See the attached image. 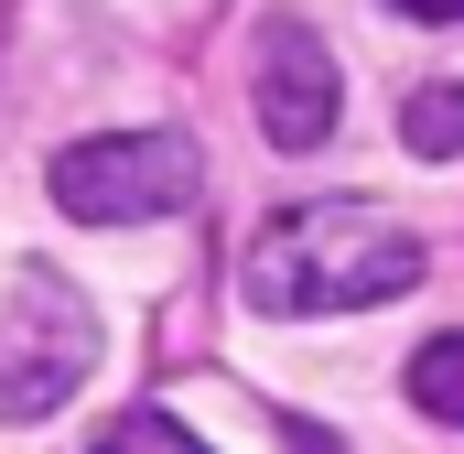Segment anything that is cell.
I'll return each mask as SVG.
<instances>
[{
    "label": "cell",
    "mask_w": 464,
    "mask_h": 454,
    "mask_svg": "<svg viewBox=\"0 0 464 454\" xmlns=\"http://www.w3.org/2000/svg\"><path fill=\"white\" fill-rule=\"evenodd\" d=\"M421 271H432L421 227L346 195V206H292V217H270L259 238H248V260H237V292H248V314L303 325V314H367V303H400Z\"/></svg>",
    "instance_id": "1"
},
{
    "label": "cell",
    "mask_w": 464,
    "mask_h": 454,
    "mask_svg": "<svg viewBox=\"0 0 464 454\" xmlns=\"http://www.w3.org/2000/svg\"><path fill=\"white\" fill-rule=\"evenodd\" d=\"M248 109H259V130L281 152H324L335 119H346V76H335V54L303 22H259V44H248Z\"/></svg>",
    "instance_id": "4"
},
{
    "label": "cell",
    "mask_w": 464,
    "mask_h": 454,
    "mask_svg": "<svg viewBox=\"0 0 464 454\" xmlns=\"http://www.w3.org/2000/svg\"><path fill=\"white\" fill-rule=\"evenodd\" d=\"M54 206L76 227H151V217H184L206 163L184 130H98V141H65L54 152Z\"/></svg>",
    "instance_id": "3"
},
{
    "label": "cell",
    "mask_w": 464,
    "mask_h": 454,
    "mask_svg": "<svg viewBox=\"0 0 464 454\" xmlns=\"http://www.w3.org/2000/svg\"><path fill=\"white\" fill-rule=\"evenodd\" d=\"M98 368V314L54 260H22L0 281V422H54Z\"/></svg>",
    "instance_id": "2"
},
{
    "label": "cell",
    "mask_w": 464,
    "mask_h": 454,
    "mask_svg": "<svg viewBox=\"0 0 464 454\" xmlns=\"http://www.w3.org/2000/svg\"><path fill=\"white\" fill-rule=\"evenodd\" d=\"M400 141H411L421 163H443V152H464V87H421V98L400 109Z\"/></svg>",
    "instance_id": "6"
},
{
    "label": "cell",
    "mask_w": 464,
    "mask_h": 454,
    "mask_svg": "<svg viewBox=\"0 0 464 454\" xmlns=\"http://www.w3.org/2000/svg\"><path fill=\"white\" fill-rule=\"evenodd\" d=\"M87 454H217V444H206V433H184L173 411H119Z\"/></svg>",
    "instance_id": "7"
},
{
    "label": "cell",
    "mask_w": 464,
    "mask_h": 454,
    "mask_svg": "<svg viewBox=\"0 0 464 454\" xmlns=\"http://www.w3.org/2000/svg\"><path fill=\"white\" fill-rule=\"evenodd\" d=\"M411 400H421L432 422H454V433H464V336H432L421 357H411Z\"/></svg>",
    "instance_id": "5"
},
{
    "label": "cell",
    "mask_w": 464,
    "mask_h": 454,
    "mask_svg": "<svg viewBox=\"0 0 464 454\" xmlns=\"http://www.w3.org/2000/svg\"><path fill=\"white\" fill-rule=\"evenodd\" d=\"M389 11H411V22H464V0H389Z\"/></svg>",
    "instance_id": "8"
}]
</instances>
